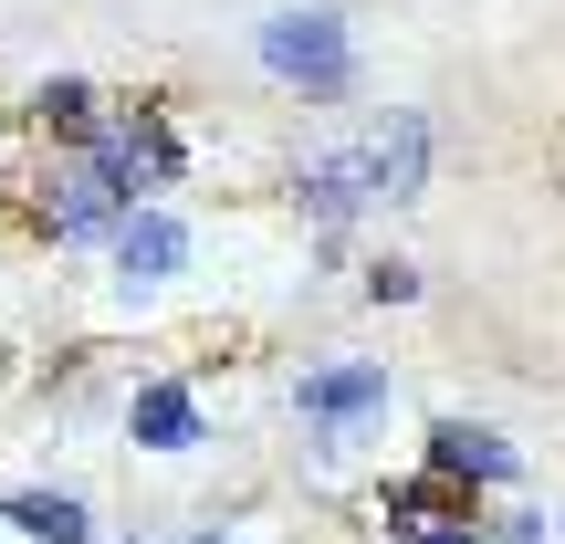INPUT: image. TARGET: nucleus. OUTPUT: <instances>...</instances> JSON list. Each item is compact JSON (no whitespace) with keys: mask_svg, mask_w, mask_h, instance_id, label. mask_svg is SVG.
Returning a JSON list of instances; mask_svg holds the SVG:
<instances>
[{"mask_svg":"<svg viewBox=\"0 0 565 544\" xmlns=\"http://www.w3.org/2000/svg\"><path fill=\"white\" fill-rule=\"evenodd\" d=\"M252 63L303 105H345L356 95V32H345V0H282L252 32Z\"/></svg>","mask_w":565,"mask_h":544,"instance_id":"f257e3e1","label":"nucleus"},{"mask_svg":"<svg viewBox=\"0 0 565 544\" xmlns=\"http://www.w3.org/2000/svg\"><path fill=\"white\" fill-rule=\"evenodd\" d=\"M387 408H398V387H387L377 356H335V366H303L294 377V419L315 429V450H356Z\"/></svg>","mask_w":565,"mask_h":544,"instance_id":"f03ea898","label":"nucleus"},{"mask_svg":"<svg viewBox=\"0 0 565 544\" xmlns=\"http://www.w3.org/2000/svg\"><path fill=\"white\" fill-rule=\"evenodd\" d=\"M345 158H356L366 210L419 200V179H429V116H419V105H387V116H366V137H345Z\"/></svg>","mask_w":565,"mask_h":544,"instance_id":"7ed1b4c3","label":"nucleus"},{"mask_svg":"<svg viewBox=\"0 0 565 544\" xmlns=\"http://www.w3.org/2000/svg\"><path fill=\"white\" fill-rule=\"evenodd\" d=\"M377 524H387V544H492V524L471 513V492H450L440 471L377 482Z\"/></svg>","mask_w":565,"mask_h":544,"instance_id":"20e7f679","label":"nucleus"},{"mask_svg":"<svg viewBox=\"0 0 565 544\" xmlns=\"http://www.w3.org/2000/svg\"><path fill=\"white\" fill-rule=\"evenodd\" d=\"M429 471H440L450 492H524V450L503 440L492 419H429Z\"/></svg>","mask_w":565,"mask_h":544,"instance_id":"39448f33","label":"nucleus"},{"mask_svg":"<svg viewBox=\"0 0 565 544\" xmlns=\"http://www.w3.org/2000/svg\"><path fill=\"white\" fill-rule=\"evenodd\" d=\"M126 440L158 450V461H189V450H210V408L189 377H137L126 387Z\"/></svg>","mask_w":565,"mask_h":544,"instance_id":"423d86ee","label":"nucleus"},{"mask_svg":"<svg viewBox=\"0 0 565 544\" xmlns=\"http://www.w3.org/2000/svg\"><path fill=\"white\" fill-rule=\"evenodd\" d=\"M294 210H303V231H324V242H345V231L366 221L356 158H345V147H303V158H294Z\"/></svg>","mask_w":565,"mask_h":544,"instance_id":"0eeeda50","label":"nucleus"},{"mask_svg":"<svg viewBox=\"0 0 565 544\" xmlns=\"http://www.w3.org/2000/svg\"><path fill=\"white\" fill-rule=\"evenodd\" d=\"M105 263H116L126 294H158V282L189 273V221H179V210H137V221L105 242Z\"/></svg>","mask_w":565,"mask_h":544,"instance_id":"6e6552de","label":"nucleus"},{"mask_svg":"<svg viewBox=\"0 0 565 544\" xmlns=\"http://www.w3.org/2000/svg\"><path fill=\"white\" fill-rule=\"evenodd\" d=\"M0 524H11L21 544H95V513H84L74 492H42V482L0 492Z\"/></svg>","mask_w":565,"mask_h":544,"instance_id":"1a4fd4ad","label":"nucleus"},{"mask_svg":"<svg viewBox=\"0 0 565 544\" xmlns=\"http://www.w3.org/2000/svg\"><path fill=\"white\" fill-rule=\"evenodd\" d=\"M32 116L53 126L63 147H84V137H95V126H105V95H95V84H84V74H53V84H42V95H32Z\"/></svg>","mask_w":565,"mask_h":544,"instance_id":"9d476101","label":"nucleus"},{"mask_svg":"<svg viewBox=\"0 0 565 544\" xmlns=\"http://www.w3.org/2000/svg\"><path fill=\"white\" fill-rule=\"evenodd\" d=\"M429 282H419V263H398V252H377V263H366V303H377V314H398V303H419Z\"/></svg>","mask_w":565,"mask_h":544,"instance_id":"9b49d317","label":"nucleus"},{"mask_svg":"<svg viewBox=\"0 0 565 544\" xmlns=\"http://www.w3.org/2000/svg\"><path fill=\"white\" fill-rule=\"evenodd\" d=\"M492 544H545V513H534V503H503V513H492Z\"/></svg>","mask_w":565,"mask_h":544,"instance_id":"f8f14e48","label":"nucleus"},{"mask_svg":"<svg viewBox=\"0 0 565 544\" xmlns=\"http://www.w3.org/2000/svg\"><path fill=\"white\" fill-rule=\"evenodd\" d=\"M200 544H242V534H200Z\"/></svg>","mask_w":565,"mask_h":544,"instance_id":"ddd939ff","label":"nucleus"},{"mask_svg":"<svg viewBox=\"0 0 565 544\" xmlns=\"http://www.w3.org/2000/svg\"><path fill=\"white\" fill-rule=\"evenodd\" d=\"M126 544H147V534H126Z\"/></svg>","mask_w":565,"mask_h":544,"instance_id":"4468645a","label":"nucleus"}]
</instances>
